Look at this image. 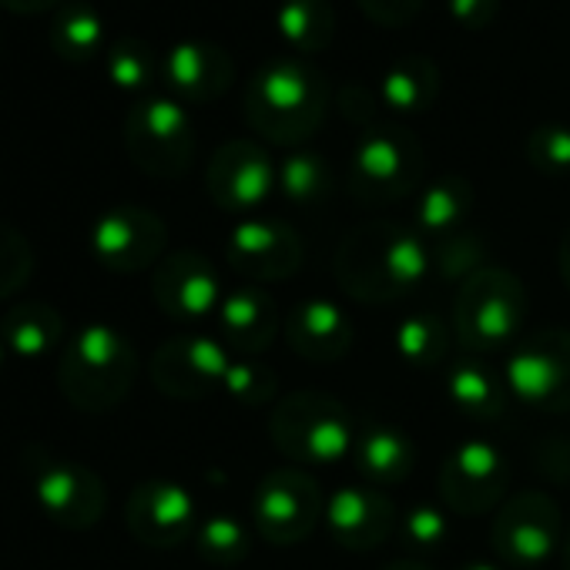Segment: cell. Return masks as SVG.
<instances>
[{
  "instance_id": "obj_4",
  "label": "cell",
  "mask_w": 570,
  "mask_h": 570,
  "mask_svg": "<svg viewBox=\"0 0 570 570\" xmlns=\"http://www.w3.org/2000/svg\"><path fill=\"white\" fill-rule=\"evenodd\" d=\"M343 255L356 258L353 265H340L346 289H356L366 299H393L400 289H410L413 282H420L430 265V252L423 248V242L390 225L350 238Z\"/></svg>"
},
{
  "instance_id": "obj_33",
  "label": "cell",
  "mask_w": 570,
  "mask_h": 570,
  "mask_svg": "<svg viewBox=\"0 0 570 570\" xmlns=\"http://www.w3.org/2000/svg\"><path fill=\"white\" fill-rule=\"evenodd\" d=\"M400 353L410 363H436L446 353V326L436 316H413L400 323Z\"/></svg>"
},
{
  "instance_id": "obj_38",
  "label": "cell",
  "mask_w": 570,
  "mask_h": 570,
  "mask_svg": "<svg viewBox=\"0 0 570 570\" xmlns=\"http://www.w3.org/2000/svg\"><path fill=\"white\" fill-rule=\"evenodd\" d=\"M225 390L245 403H258L272 390V376H258V370L248 363H232V370L225 376Z\"/></svg>"
},
{
  "instance_id": "obj_11",
  "label": "cell",
  "mask_w": 570,
  "mask_h": 570,
  "mask_svg": "<svg viewBox=\"0 0 570 570\" xmlns=\"http://www.w3.org/2000/svg\"><path fill=\"white\" fill-rule=\"evenodd\" d=\"M232 360L225 346L208 336H178L168 340L151 360V380L161 393L175 400H198L225 386Z\"/></svg>"
},
{
  "instance_id": "obj_34",
  "label": "cell",
  "mask_w": 570,
  "mask_h": 570,
  "mask_svg": "<svg viewBox=\"0 0 570 570\" xmlns=\"http://www.w3.org/2000/svg\"><path fill=\"white\" fill-rule=\"evenodd\" d=\"M31 268H35V252L28 238L18 228L0 222V299L14 296L31 278Z\"/></svg>"
},
{
  "instance_id": "obj_21",
  "label": "cell",
  "mask_w": 570,
  "mask_h": 570,
  "mask_svg": "<svg viewBox=\"0 0 570 570\" xmlns=\"http://www.w3.org/2000/svg\"><path fill=\"white\" fill-rule=\"evenodd\" d=\"M0 340L21 360H41L65 343V320L51 303H18L0 320Z\"/></svg>"
},
{
  "instance_id": "obj_13",
  "label": "cell",
  "mask_w": 570,
  "mask_h": 570,
  "mask_svg": "<svg viewBox=\"0 0 570 570\" xmlns=\"http://www.w3.org/2000/svg\"><path fill=\"white\" fill-rule=\"evenodd\" d=\"M205 181H208V195L215 198V205H222L225 212H248V208H258L272 195L278 171L262 145L238 138V141L222 145L212 155Z\"/></svg>"
},
{
  "instance_id": "obj_3",
  "label": "cell",
  "mask_w": 570,
  "mask_h": 570,
  "mask_svg": "<svg viewBox=\"0 0 570 570\" xmlns=\"http://www.w3.org/2000/svg\"><path fill=\"white\" fill-rule=\"evenodd\" d=\"M24 470L31 476L35 500L51 523L68 530H88L105 517L108 490L91 466L55 456L41 443H31L24 446Z\"/></svg>"
},
{
  "instance_id": "obj_27",
  "label": "cell",
  "mask_w": 570,
  "mask_h": 570,
  "mask_svg": "<svg viewBox=\"0 0 570 570\" xmlns=\"http://www.w3.org/2000/svg\"><path fill=\"white\" fill-rule=\"evenodd\" d=\"M470 202H473V191H470L466 178L443 175L440 181H433L423 191V202H420L416 218H420V225L426 232H446V228H453L466 215Z\"/></svg>"
},
{
  "instance_id": "obj_30",
  "label": "cell",
  "mask_w": 570,
  "mask_h": 570,
  "mask_svg": "<svg viewBox=\"0 0 570 570\" xmlns=\"http://www.w3.org/2000/svg\"><path fill=\"white\" fill-rule=\"evenodd\" d=\"M450 393H453L456 406L463 413H473V416H497L503 406V396H500V386L493 383V376L473 363L453 370Z\"/></svg>"
},
{
  "instance_id": "obj_23",
  "label": "cell",
  "mask_w": 570,
  "mask_h": 570,
  "mask_svg": "<svg viewBox=\"0 0 570 570\" xmlns=\"http://www.w3.org/2000/svg\"><path fill=\"white\" fill-rule=\"evenodd\" d=\"M376 95L393 111H426L440 95V68L423 55H406L383 71Z\"/></svg>"
},
{
  "instance_id": "obj_16",
  "label": "cell",
  "mask_w": 570,
  "mask_h": 570,
  "mask_svg": "<svg viewBox=\"0 0 570 570\" xmlns=\"http://www.w3.org/2000/svg\"><path fill=\"white\" fill-rule=\"evenodd\" d=\"M299 258H303V245L296 232L282 222L248 218L235 225L228 238V262L245 275L282 278L299 265Z\"/></svg>"
},
{
  "instance_id": "obj_41",
  "label": "cell",
  "mask_w": 570,
  "mask_h": 570,
  "mask_svg": "<svg viewBox=\"0 0 570 570\" xmlns=\"http://www.w3.org/2000/svg\"><path fill=\"white\" fill-rule=\"evenodd\" d=\"M4 8H11V11H24V14H38V11H45V8H51V4H58V0H0Z\"/></svg>"
},
{
  "instance_id": "obj_15",
  "label": "cell",
  "mask_w": 570,
  "mask_h": 570,
  "mask_svg": "<svg viewBox=\"0 0 570 570\" xmlns=\"http://www.w3.org/2000/svg\"><path fill=\"white\" fill-rule=\"evenodd\" d=\"M507 383L530 406H570V336H543L507 363Z\"/></svg>"
},
{
  "instance_id": "obj_25",
  "label": "cell",
  "mask_w": 570,
  "mask_h": 570,
  "mask_svg": "<svg viewBox=\"0 0 570 570\" xmlns=\"http://www.w3.org/2000/svg\"><path fill=\"white\" fill-rule=\"evenodd\" d=\"M222 336L242 353H262L275 333V309L258 289H238L218 306Z\"/></svg>"
},
{
  "instance_id": "obj_17",
  "label": "cell",
  "mask_w": 570,
  "mask_h": 570,
  "mask_svg": "<svg viewBox=\"0 0 570 570\" xmlns=\"http://www.w3.org/2000/svg\"><path fill=\"white\" fill-rule=\"evenodd\" d=\"M161 75L168 88L185 101H215L232 88L235 65L222 45L212 41H181L175 45L165 61Z\"/></svg>"
},
{
  "instance_id": "obj_37",
  "label": "cell",
  "mask_w": 570,
  "mask_h": 570,
  "mask_svg": "<svg viewBox=\"0 0 570 570\" xmlns=\"http://www.w3.org/2000/svg\"><path fill=\"white\" fill-rule=\"evenodd\" d=\"M380 95L376 91H370V88H363V85H350V88H343V95H340V108H343V115L353 121V125H360L363 131L366 128H373L376 125V111H380Z\"/></svg>"
},
{
  "instance_id": "obj_14",
  "label": "cell",
  "mask_w": 570,
  "mask_h": 570,
  "mask_svg": "<svg viewBox=\"0 0 570 570\" xmlns=\"http://www.w3.org/2000/svg\"><path fill=\"white\" fill-rule=\"evenodd\" d=\"M128 530L148 547H175L195 530V500L185 487L168 480L138 483L125 510Z\"/></svg>"
},
{
  "instance_id": "obj_29",
  "label": "cell",
  "mask_w": 570,
  "mask_h": 570,
  "mask_svg": "<svg viewBox=\"0 0 570 570\" xmlns=\"http://www.w3.org/2000/svg\"><path fill=\"white\" fill-rule=\"evenodd\" d=\"M101 38H105V28H101V18L91 8H68V11L58 14V21L51 28L55 51L71 58V61L91 58L101 48Z\"/></svg>"
},
{
  "instance_id": "obj_32",
  "label": "cell",
  "mask_w": 570,
  "mask_h": 570,
  "mask_svg": "<svg viewBox=\"0 0 570 570\" xmlns=\"http://www.w3.org/2000/svg\"><path fill=\"white\" fill-rule=\"evenodd\" d=\"M198 553L212 563H238L248 553V537L242 530V523L235 517H212L202 530H198Z\"/></svg>"
},
{
  "instance_id": "obj_24",
  "label": "cell",
  "mask_w": 570,
  "mask_h": 570,
  "mask_svg": "<svg viewBox=\"0 0 570 570\" xmlns=\"http://www.w3.org/2000/svg\"><path fill=\"white\" fill-rule=\"evenodd\" d=\"M278 38L299 55H320L336 38L333 0H278L275 11Z\"/></svg>"
},
{
  "instance_id": "obj_19",
  "label": "cell",
  "mask_w": 570,
  "mask_h": 570,
  "mask_svg": "<svg viewBox=\"0 0 570 570\" xmlns=\"http://www.w3.org/2000/svg\"><path fill=\"white\" fill-rule=\"evenodd\" d=\"M557 543L553 530V507L543 497H520L517 503L507 507V513L497 520V550L503 560L533 567L547 560V553Z\"/></svg>"
},
{
  "instance_id": "obj_42",
  "label": "cell",
  "mask_w": 570,
  "mask_h": 570,
  "mask_svg": "<svg viewBox=\"0 0 570 570\" xmlns=\"http://www.w3.org/2000/svg\"><path fill=\"white\" fill-rule=\"evenodd\" d=\"M390 570H423L420 563H393Z\"/></svg>"
},
{
  "instance_id": "obj_20",
  "label": "cell",
  "mask_w": 570,
  "mask_h": 570,
  "mask_svg": "<svg viewBox=\"0 0 570 570\" xmlns=\"http://www.w3.org/2000/svg\"><path fill=\"white\" fill-rule=\"evenodd\" d=\"M326 523L340 543L366 550L386 540L393 527V507L370 487H343L326 503Z\"/></svg>"
},
{
  "instance_id": "obj_45",
  "label": "cell",
  "mask_w": 570,
  "mask_h": 570,
  "mask_svg": "<svg viewBox=\"0 0 570 570\" xmlns=\"http://www.w3.org/2000/svg\"><path fill=\"white\" fill-rule=\"evenodd\" d=\"M4 353H8V350H4V340H0V363H4Z\"/></svg>"
},
{
  "instance_id": "obj_6",
  "label": "cell",
  "mask_w": 570,
  "mask_h": 570,
  "mask_svg": "<svg viewBox=\"0 0 570 570\" xmlns=\"http://www.w3.org/2000/svg\"><path fill=\"white\" fill-rule=\"evenodd\" d=\"M423 175V148L410 128L400 125H373L360 135L353 161H350V185L356 198L396 202L416 188Z\"/></svg>"
},
{
  "instance_id": "obj_39",
  "label": "cell",
  "mask_w": 570,
  "mask_h": 570,
  "mask_svg": "<svg viewBox=\"0 0 570 570\" xmlns=\"http://www.w3.org/2000/svg\"><path fill=\"white\" fill-rule=\"evenodd\" d=\"M450 14L460 28L483 31L497 21L500 14V0H450Z\"/></svg>"
},
{
  "instance_id": "obj_46",
  "label": "cell",
  "mask_w": 570,
  "mask_h": 570,
  "mask_svg": "<svg viewBox=\"0 0 570 570\" xmlns=\"http://www.w3.org/2000/svg\"><path fill=\"white\" fill-rule=\"evenodd\" d=\"M567 560H570V540H567Z\"/></svg>"
},
{
  "instance_id": "obj_35",
  "label": "cell",
  "mask_w": 570,
  "mask_h": 570,
  "mask_svg": "<svg viewBox=\"0 0 570 570\" xmlns=\"http://www.w3.org/2000/svg\"><path fill=\"white\" fill-rule=\"evenodd\" d=\"M527 158L547 175L570 171V128L567 125H540V128H533L530 138H527Z\"/></svg>"
},
{
  "instance_id": "obj_8",
  "label": "cell",
  "mask_w": 570,
  "mask_h": 570,
  "mask_svg": "<svg viewBox=\"0 0 570 570\" xmlns=\"http://www.w3.org/2000/svg\"><path fill=\"white\" fill-rule=\"evenodd\" d=\"M523 320V293L520 282L500 268L490 272H476L463 299L456 306V326H460V340L470 353H487L503 346Z\"/></svg>"
},
{
  "instance_id": "obj_36",
  "label": "cell",
  "mask_w": 570,
  "mask_h": 570,
  "mask_svg": "<svg viewBox=\"0 0 570 570\" xmlns=\"http://www.w3.org/2000/svg\"><path fill=\"white\" fill-rule=\"evenodd\" d=\"M360 8H363V14H366L373 24L403 28V24H410V21L420 14L423 0H360Z\"/></svg>"
},
{
  "instance_id": "obj_10",
  "label": "cell",
  "mask_w": 570,
  "mask_h": 570,
  "mask_svg": "<svg viewBox=\"0 0 570 570\" xmlns=\"http://www.w3.org/2000/svg\"><path fill=\"white\" fill-rule=\"evenodd\" d=\"M323 517V493L299 470H275L255 493V523L275 543H296Z\"/></svg>"
},
{
  "instance_id": "obj_1",
  "label": "cell",
  "mask_w": 570,
  "mask_h": 570,
  "mask_svg": "<svg viewBox=\"0 0 570 570\" xmlns=\"http://www.w3.org/2000/svg\"><path fill=\"white\" fill-rule=\"evenodd\" d=\"M330 111L326 75L296 58L262 65L245 88L248 125L275 145H299L320 131Z\"/></svg>"
},
{
  "instance_id": "obj_44",
  "label": "cell",
  "mask_w": 570,
  "mask_h": 570,
  "mask_svg": "<svg viewBox=\"0 0 570 570\" xmlns=\"http://www.w3.org/2000/svg\"><path fill=\"white\" fill-rule=\"evenodd\" d=\"M563 258H567V278H570V238H567V245H563Z\"/></svg>"
},
{
  "instance_id": "obj_26",
  "label": "cell",
  "mask_w": 570,
  "mask_h": 570,
  "mask_svg": "<svg viewBox=\"0 0 570 570\" xmlns=\"http://www.w3.org/2000/svg\"><path fill=\"white\" fill-rule=\"evenodd\" d=\"M356 453H360V466L370 480L376 483H393L400 476L410 473L413 466V446L403 433L396 430H366L356 440Z\"/></svg>"
},
{
  "instance_id": "obj_40",
  "label": "cell",
  "mask_w": 570,
  "mask_h": 570,
  "mask_svg": "<svg viewBox=\"0 0 570 570\" xmlns=\"http://www.w3.org/2000/svg\"><path fill=\"white\" fill-rule=\"evenodd\" d=\"M406 533L413 537V543H436L446 533V520L440 510L420 507L406 517Z\"/></svg>"
},
{
  "instance_id": "obj_2",
  "label": "cell",
  "mask_w": 570,
  "mask_h": 570,
  "mask_svg": "<svg viewBox=\"0 0 570 570\" xmlns=\"http://www.w3.org/2000/svg\"><path fill=\"white\" fill-rule=\"evenodd\" d=\"M135 373V346L115 326L91 323L71 336L58 366V383L71 406L85 413H105L128 396Z\"/></svg>"
},
{
  "instance_id": "obj_12",
  "label": "cell",
  "mask_w": 570,
  "mask_h": 570,
  "mask_svg": "<svg viewBox=\"0 0 570 570\" xmlns=\"http://www.w3.org/2000/svg\"><path fill=\"white\" fill-rule=\"evenodd\" d=\"M151 293L161 313L178 323H198L222 306V285L208 258L198 252H171L155 265Z\"/></svg>"
},
{
  "instance_id": "obj_9",
  "label": "cell",
  "mask_w": 570,
  "mask_h": 570,
  "mask_svg": "<svg viewBox=\"0 0 570 570\" xmlns=\"http://www.w3.org/2000/svg\"><path fill=\"white\" fill-rule=\"evenodd\" d=\"M165 222L138 205L111 208L91 228V248L111 272H141L155 265L165 252Z\"/></svg>"
},
{
  "instance_id": "obj_18",
  "label": "cell",
  "mask_w": 570,
  "mask_h": 570,
  "mask_svg": "<svg viewBox=\"0 0 570 570\" xmlns=\"http://www.w3.org/2000/svg\"><path fill=\"white\" fill-rule=\"evenodd\" d=\"M500 490H503V460L493 446L466 443L450 456L443 470V493L456 510L476 513L490 507L500 497Z\"/></svg>"
},
{
  "instance_id": "obj_22",
  "label": "cell",
  "mask_w": 570,
  "mask_h": 570,
  "mask_svg": "<svg viewBox=\"0 0 570 570\" xmlns=\"http://www.w3.org/2000/svg\"><path fill=\"white\" fill-rule=\"evenodd\" d=\"M289 343L306 360H336L353 343V326L340 306L323 303V299H309L306 306H299L293 313Z\"/></svg>"
},
{
  "instance_id": "obj_7",
  "label": "cell",
  "mask_w": 570,
  "mask_h": 570,
  "mask_svg": "<svg viewBox=\"0 0 570 570\" xmlns=\"http://www.w3.org/2000/svg\"><path fill=\"white\" fill-rule=\"evenodd\" d=\"M131 161L155 178H178L195 158V131L178 98H141L125 121Z\"/></svg>"
},
{
  "instance_id": "obj_5",
  "label": "cell",
  "mask_w": 570,
  "mask_h": 570,
  "mask_svg": "<svg viewBox=\"0 0 570 570\" xmlns=\"http://www.w3.org/2000/svg\"><path fill=\"white\" fill-rule=\"evenodd\" d=\"M272 436L282 453L306 463H336L356 450V423L343 403L316 393L285 400L275 410Z\"/></svg>"
},
{
  "instance_id": "obj_43",
  "label": "cell",
  "mask_w": 570,
  "mask_h": 570,
  "mask_svg": "<svg viewBox=\"0 0 570 570\" xmlns=\"http://www.w3.org/2000/svg\"><path fill=\"white\" fill-rule=\"evenodd\" d=\"M466 570H500V567H490V563H470Z\"/></svg>"
},
{
  "instance_id": "obj_28",
  "label": "cell",
  "mask_w": 570,
  "mask_h": 570,
  "mask_svg": "<svg viewBox=\"0 0 570 570\" xmlns=\"http://www.w3.org/2000/svg\"><path fill=\"white\" fill-rule=\"evenodd\" d=\"M278 185L285 198H293L299 205H313L330 195L333 188V171L330 161H323L313 151H293L278 168Z\"/></svg>"
},
{
  "instance_id": "obj_31",
  "label": "cell",
  "mask_w": 570,
  "mask_h": 570,
  "mask_svg": "<svg viewBox=\"0 0 570 570\" xmlns=\"http://www.w3.org/2000/svg\"><path fill=\"white\" fill-rule=\"evenodd\" d=\"M111 81L125 91H145L155 78V55L145 41H118L108 55Z\"/></svg>"
}]
</instances>
